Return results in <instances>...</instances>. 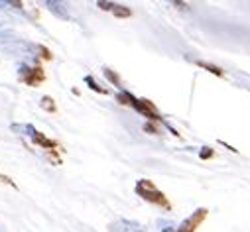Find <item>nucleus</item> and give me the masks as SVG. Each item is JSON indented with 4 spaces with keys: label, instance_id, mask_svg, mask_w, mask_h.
Listing matches in <instances>:
<instances>
[{
    "label": "nucleus",
    "instance_id": "0eeeda50",
    "mask_svg": "<svg viewBox=\"0 0 250 232\" xmlns=\"http://www.w3.org/2000/svg\"><path fill=\"white\" fill-rule=\"evenodd\" d=\"M97 6L101 10H108L112 12L116 18H130L132 16V10L128 6H122V4H116V2H104V0H99Z\"/></svg>",
    "mask_w": 250,
    "mask_h": 232
},
{
    "label": "nucleus",
    "instance_id": "423d86ee",
    "mask_svg": "<svg viewBox=\"0 0 250 232\" xmlns=\"http://www.w3.org/2000/svg\"><path fill=\"white\" fill-rule=\"evenodd\" d=\"M108 232H146V226L140 224L138 220L118 218V220L108 224Z\"/></svg>",
    "mask_w": 250,
    "mask_h": 232
},
{
    "label": "nucleus",
    "instance_id": "4468645a",
    "mask_svg": "<svg viewBox=\"0 0 250 232\" xmlns=\"http://www.w3.org/2000/svg\"><path fill=\"white\" fill-rule=\"evenodd\" d=\"M4 6H12V8H22V2H0V8Z\"/></svg>",
    "mask_w": 250,
    "mask_h": 232
},
{
    "label": "nucleus",
    "instance_id": "7ed1b4c3",
    "mask_svg": "<svg viewBox=\"0 0 250 232\" xmlns=\"http://www.w3.org/2000/svg\"><path fill=\"white\" fill-rule=\"evenodd\" d=\"M134 191H136V195H138L140 199H144V201H148V203H152V205H156V207H160V209L171 211V203H169L167 197L154 185V181H150V179H138L136 185H134Z\"/></svg>",
    "mask_w": 250,
    "mask_h": 232
},
{
    "label": "nucleus",
    "instance_id": "f8f14e48",
    "mask_svg": "<svg viewBox=\"0 0 250 232\" xmlns=\"http://www.w3.org/2000/svg\"><path fill=\"white\" fill-rule=\"evenodd\" d=\"M103 71H104V75H106V79H108L110 83H116V87H118V89L122 91V85H120V79H118V75H116V73H112V71H110V69H106V67H104Z\"/></svg>",
    "mask_w": 250,
    "mask_h": 232
},
{
    "label": "nucleus",
    "instance_id": "9b49d317",
    "mask_svg": "<svg viewBox=\"0 0 250 232\" xmlns=\"http://www.w3.org/2000/svg\"><path fill=\"white\" fill-rule=\"evenodd\" d=\"M199 67H203V69H207V71H211V73H215V75H219V77H223V71L219 69V67H215V65H211V63H205V61H195Z\"/></svg>",
    "mask_w": 250,
    "mask_h": 232
},
{
    "label": "nucleus",
    "instance_id": "9d476101",
    "mask_svg": "<svg viewBox=\"0 0 250 232\" xmlns=\"http://www.w3.org/2000/svg\"><path fill=\"white\" fill-rule=\"evenodd\" d=\"M40 106H42L43 110H47V112H55V102H53L51 97H43V98L40 100Z\"/></svg>",
    "mask_w": 250,
    "mask_h": 232
},
{
    "label": "nucleus",
    "instance_id": "f257e3e1",
    "mask_svg": "<svg viewBox=\"0 0 250 232\" xmlns=\"http://www.w3.org/2000/svg\"><path fill=\"white\" fill-rule=\"evenodd\" d=\"M10 130L12 132H16V134H22V136H26L28 140H32L38 148H42V150H45V152H49L53 157H55V161L57 163H61V159L55 155L61 148H59V144L55 142V140H51V138H47L43 132H40L38 128H34L32 124H12L10 126Z\"/></svg>",
    "mask_w": 250,
    "mask_h": 232
},
{
    "label": "nucleus",
    "instance_id": "6e6552de",
    "mask_svg": "<svg viewBox=\"0 0 250 232\" xmlns=\"http://www.w3.org/2000/svg\"><path fill=\"white\" fill-rule=\"evenodd\" d=\"M45 6H47L49 12H53V14H55L57 18H61V20H67V18H69L67 10L63 8V4H61V2H45Z\"/></svg>",
    "mask_w": 250,
    "mask_h": 232
},
{
    "label": "nucleus",
    "instance_id": "1a4fd4ad",
    "mask_svg": "<svg viewBox=\"0 0 250 232\" xmlns=\"http://www.w3.org/2000/svg\"><path fill=\"white\" fill-rule=\"evenodd\" d=\"M85 83H87V85H89V89H93L95 93H101V95H108V91H106L104 87H101V85L95 81V77H93V75H87V77H85Z\"/></svg>",
    "mask_w": 250,
    "mask_h": 232
},
{
    "label": "nucleus",
    "instance_id": "ddd939ff",
    "mask_svg": "<svg viewBox=\"0 0 250 232\" xmlns=\"http://www.w3.org/2000/svg\"><path fill=\"white\" fill-rule=\"evenodd\" d=\"M0 181H2V183H6V185H10L12 189H18V187H16V183H14V181H12L8 175H4V173H0Z\"/></svg>",
    "mask_w": 250,
    "mask_h": 232
},
{
    "label": "nucleus",
    "instance_id": "2eb2a0df",
    "mask_svg": "<svg viewBox=\"0 0 250 232\" xmlns=\"http://www.w3.org/2000/svg\"><path fill=\"white\" fill-rule=\"evenodd\" d=\"M211 155H213V150H207V148H205V150L201 152V157H211Z\"/></svg>",
    "mask_w": 250,
    "mask_h": 232
},
{
    "label": "nucleus",
    "instance_id": "f03ea898",
    "mask_svg": "<svg viewBox=\"0 0 250 232\" xmlns=\"http://www.w3.org/2000/svg\"><path fill=\"white\" fill-rule=\"evenodd\" d=\"M116 100H118L120 104L132 106L136 112H140L142 116H146L148 120H154V122H162V116H160L158 108H156V106H154L150 100H146V98H138V97H134L132 93H128L126 89L118 91V95H116Z\"/></svg>",
    "mask_w": 250,
    "mask_h": 232
},
{
    "label": "nucleus",
    "instance_id": "39448f33",
    "mask_svg": "<svg viewBox=\"0 0 250 232\" xmlns=\"http://www.w3.org/2000/svg\"><path fill=\"white\" fill-rule=\"evenodd\" d=\"M207 218V209H197V211H193V214H189L187 216L177 228H175V232H195L199 226H201V222Z\"/></svg>",
    "mask_w": 250,
    "mask_h": 232
},
{
    "label": "nucleus",
    "instance_id": "dca6fc26",
    "mask_svg": "<svg viewBox=\"0 0 250 232\" xmlns=\"http://www.w3.org/2000/svg\"><path fill=\"white\" fill-rule=\"evenodd\" d=\"M162 232H175V228H173V226H166Z\"/></svg>",
    "mask_w": 250,
    "mask_h": 232
},
{
    "label": "nucleus",
    "instance_id": "20e7f679",
    "mask_svg": "<svg viewBox=\"0 0 250 232\" xmlns=\"http://www.w3.org/2000/svg\"><path fill=\"white\" fill-rule=\"evenodd\" d=\"M18 77L24 85L28 87H40L43 81H45V71L40 67V65H28V63H22L18 67Z\"/></svg>",
    "mask_w": 250,
    "mask_h": 232
}]
</instances>
